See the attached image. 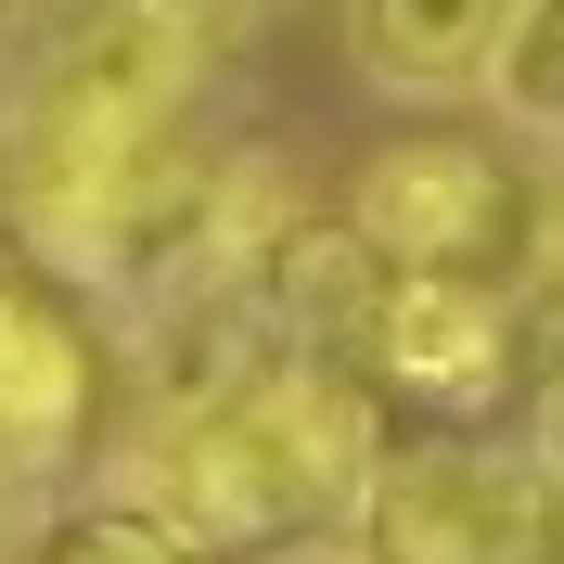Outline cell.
Masks as SVG:
<instances>
[{
  "label": "cell",
  "mask_w": 564,
  "mask_h": 564,
  "mask_svg": "<svg viewBox=\"0 0 564 564\" xmlns=\"http://www.w3.org/2000/svg\"><path fill=\"white\" fill-rule=\"evenodd\" d=\"M347 552L359 564H527L539 552V449L475 436V423L386 436L372 475H359Z\"/></svg>",
  "instance_id": "obj_4"
},
{
  "label": "cell",
  "mask_w": 564,
  "mask_h": 564,
  "mask_svg": "<svg viewBox=\"0 0 564 564\" xmlns=\"http://www.w3.org/2000/svg\"><path fill=\"white\" fill-rule=\"evenodd\" d=\"M0 513H13V462H0Z\"/></svg>",
  "instance_id": "obj_12"
},
{
  "label": "cell",
  "mask_w": 564,
  "mask_h": 564,
  "mask_svg": "<svg viewBox=\"0 0 564 564\" xmlns=\"http://www.w3.org/2000/svg\"><path fill=\"white\" fill-rule=\"evenodd\" d=\"M257 564H359L347 539H308V552H257Z\"/></svg>",
  "instance_id": "obj_11"
},
{
  "label": "cell",
  "mask_w": 564,
  "mask_h": 564,
  "mask_svg": "<svg viewBox=\"0 0 564 564\" xmlns=\"http://www.w3.org/2000/svg\"><path fill=\"white\" fill-rule=\"evenodd\" d=\"M386 449V398L334 372V359H270L206 411L141 423V449L116 462V488L141 527H167L193 564H257V552H308L347 539L359 475Z\"/></svg>",
  "instance_id": "obj_1"
},
{
  "label": "cell",
  "mask_w": 564,
  "mask_h": 564,
  "mask_svg": "<svg viewBox=\"0 0 564 564\" xmlns=\"http://www.w3.org/2000/svg\"><path fill=\"white\" fill-rule=\"evenodd\" d=\"M475 90L500 104V129H527V141L564 154V0H513V13H500Z\"/></svg>",
  "instance_id": "obj_8"
},
{
  "label": "cell",
  "mask_w": 564,
  "mask_h": 564,
  "mask_svg": "<svg viewBox=\"0 0 564 564\" xmlns=\"http://www.w3.org/2000/svg\"><path fill=\"white\" fill-rule=\"evenodd\" d=\"M141 13H167L180 39H231V26H257L270 0H141Z\"/></svg>",
  "instance_id": "obj_10"
},
{
  "label": "cell",
  "mask_w": 564,
  "mask_h": 564,
  "mask_svg": "<svg viewBox=\"0 0 564 564\" xmlns=\"http://www.w3.org/2000/svg\"><path fill=\"white\" fill-rule=\"evenodd\" d=\"M193 52L206 39H180L141 0H26V77H13V116H0L13 206L77 193V180L129 167L141 141H167L180 90H193Z\"/></svg>",
  "instance_id": "obj_2"
},
{
  "label": "cell",
  "mask_w": 564,
  "mask_h": 564,
  "mask_svg": "<svg viewBox=\"0 0 564 564\" xmlns=\"http://www.w3.org/2000/svg\"><path fill=\"white\" fill-rule=\"evenodd\" d=\"M500 13H513V0H347V52H359L372 90L436 104V90H475Z\"/></svg>",
  "instance_id": "obj_7"
},
{
  "label": "cell",
  "mask_w": 564,
  "mask_h": 564,
  "mask_svg": "<svg viewBox=\"0 0 564 564\" xmlns=\"http://www.w3.org/2000/svg\"><path fill=\"white\" fill-rule=\"evenodd\" d=\"M26 564H193L167 527H141L129 500H77V513H52V527L26 539Z\"/></svg>",
  "instance_id": "obj_9"
},
{
  "label": "cell",
  "mask_w": 564,
  "mask_h": 564,
  "mask_svg": "<svg viewBox=\"0 0 564 564\" xmlns=\"http://www.w3.org/2000/svg\"><path fill=\"white\" fill-rule=\"evenodd\" d=\"M90 398H104V359H90V321L52 270L0 245V462L39 475L90 436Z\"/></svg>",
  "instance_id": "obj_6"
},
{
  "label": "cell",
  "mask_w": 564,
  "mask_h": 564,
  "mask_svg": "<svg viewBox=\"0 0 564 564\" xmlns=\"http://www.w3.org/2000/svg\"><path fill=\"white\" fill-rule=\"evenodd\" d=\"M527 218H539V180L475 129H411L386 141L347 193V231L386 257L398 282H500L527 270Z\"/></svg>",
  "instance_id": "obj_3"
},
{
  "label": "cell",
  "mask_w": 564,
  "mask_h": 564,
  "mask_svg": "<svg viewBox=\"0 0 564 564\" xmlns=\"http://www.w3.org/2000/svg\"><path fill=\"white\" fill-rule=\"evenodd\" d=\"M347 372L372 398H411L423 423H488L527 386V308L500 282H386Z\"/></svg>",
  "instance_id": "obj_5"
},
{
  "label": "cell",
  "mask_w": 564,
  "mask_h": 564,
  "mask_svg": "<svg viewBox=\"0 0 564 564\" xmlns=\"http://www.w3.org/2000/svg\"><path fill=\"white\" fill-rule=\"evenodd\" d=\"M0 13H26V0H0Z\"/></svg>",
  "instance_id": "obj_13"
}]
</instances>
